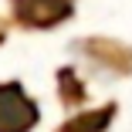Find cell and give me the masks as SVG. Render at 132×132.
Masks as SVG:
<instances>
[{
    "label": "cell",
    "instance_id": "3",
    "mask_svg": "<svg viewBox=\"0 0 132 132\" xmlns=\"http://www.w3.org/2000/svg\"><path fill=\"white\" fill-rule=\"evenodd\" d=\"M112 115H115V109H102V112H95V115H81V119L68 122L61 132H102L105 122H109Z\"/></svg>",
    "mask_w": 132,
    "mask_h": 132
},
{
    "label": "cell",
    "instance_id": "1",
    "mask_svg": "<svg viewBox=\"0 0 132 132\" xmlns=\"http://www.w3.org/2000/svg\"><path fill=\"white\" fill-rule=\"evenodd\" d=\"M34 122L37 109L20 85H0V132H27Z\"/></svg>",
    "mask_w": 132,
    "mask_h": 132
},
{
    "label": "cell",
    "instance_id": "2",
    "mask_svg": "<svg viewBox=\"0 0 132 132\" xmlns=\"http://www.w3.org/2000/svg\"><path fill=\"white\" fill-rule=\"evenodd\" d=\"M17 14L24 24H34V27H47L61 17L71 14L68 0H17Z\"/></svg>",
    "mask_w": 132,
    "mask_h": 132
}]
</instances>
